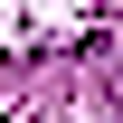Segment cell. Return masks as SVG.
<instances>
[{"label": "cell", "instance_id": "6da1fadb", "mask_svg": "<svg viewBox=\"0 0 123 123\" xmlns=\"http://www.w3.org/2000/svg\"><path fill=\"white\" fill-rule=\"evenodd\" d=\"M114 104H123V76H114Z\"/></svg>", "mask_w": 123, "mask_h": 123}]
</instances>
